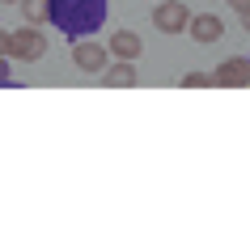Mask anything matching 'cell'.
Returning a JSON list of instances; mask_svg holds the SVG:
<instances>
[{
  "label": "cell",
  "instance_id": "obj_1",
  "mask_svg": "<svg viewBox=\"0 0 250 237\" xmlns=\"http://www.w3.org/2000/svg\"><path fill=\"white\" fill-rule=\"evenodd\" d=\"M110 0H51L47 9V26H55L68 42L72 39H89L106 26Z\"/></svg>",
  "mask_w": 250,
  "mask_h": 237
},
{
  "label": "cell",
  "instance_id": "obj_2",
  "mask_svg": "<svg viewBox=\"0 0 250 237\" xmlns=\"http://www.w3.org/2000/svg\"><path fill=\"white\" fill-rule=\"evenodd\" d=\"M47 55V34H42V26H21V30H9V59H17V64H34V59H42Z\"/></svg>",
  "mask_w": 250,
  "mask_h": 237
},
{
  "label": "cell",
  "instance_id": "obj_3",
  "mask_svg": "<svg viewBox=\"0 0 250 237\" xmlns=\"http://www.w3.org/2000/svg\"><path fill=\"white\" fill-rule=\"evenodd\" d=\"M72 64H77L81 72L98 77V72L110 64V51H106L102 42H93V39H72Z\"/></svg>",
  "mask_w": 250,
  "mask_h": 237
},
{
  "label": "cell",
  "instance_id": "obj_4",
  "mask_svg": "<svg viewBox=\"0 0 250 237\" xmlns=\"http://www.w3.org/2000/svg\"><path fill=\"white\" fill-rule=\"evenodd\" d=\"M187 21H191V13H187L183 0H161L157 9H153V26H157L161 34H183Z\"/></svg>",
  "mask_w": 250,
  "mask_h": 237
},
{
  "label": "cell",
  "instance_id": "obj_5",
  "mask_svg": "<svg viewBox=\"0 0 250 237\" xmlns=\"http://www.w3.org/2000/svg\"><path fill=\"white\" fill-rule=\"evenodd\" d=\"M212 85H221V89H242V85H250L246 55H229V59H221L216 72H212Z\"/></svg>",
  "mask_w": 250,
  "mask_h": 237
},
{
  "label": "cell",
  "instance_id": "obj_6",
  "mask_svg": "<svg viewBox=\"0 0 250 237\" xmlns=\"http://www.w3.org/2000/svg\"><path fill=\"white\" fill-rule=\"evenodd\" d=\"M183 34H191V39H195L199 47H208V42H216V39L225 34V21H221L216 13H195L191 21H187V30H183Z\"/></svg>",
  "mask_w": 250,
  "mask_h": 237
},
{
  "label": "cell",
  "instance_id": "obj_7",
  "mask_svg": "<svg viewBox=\"0 0 250 237\" xmlns=\"http://www.w3.org/2000/svg\"><path fill=\"white\" fill-rule=\"evenodd\" d=\"M106 51L115 55V59H140L145 55V39L136 34V30H119V34H110V42H106Z\"/></svg>",
  "mask_w": 250,
  "mask_h": 237
},
{
  "label": "cell",
  "instance_id": "obj_8",
  "mask_svg": "<svg viewBox=\"0 0 250 237\" xmlns=\"http://www.w3.org/2000/svg\"><path fill=\"white\" fill-rule=\"evenodd\" d=\"M136 80H140V77H136L132 59H115V64L102 68V85H106V89H132Z\"/></svg>",
  "mask_w": 250,
  "mask_h": 237
},
{
  "label": "cell",
  "instance_id": "obj_9",
  "mask_svg": "<svg viewBox=\"0 0 250 237\" xmlns=\"http://www.w3.org/2000/svg\"><path fill=\"white\" fill-rule=\"evenodd\" d=\"M21 4V17H26L30 26H47V9H51V0H17Z\"/></svg>",
  "mask_w": 250,
  "mask_h": 237
},
{
  "label": "cell",
  "instance_id": "obj_10",
  "mask_svg": "<svg viewBox=\"0 0 250 237\" xmlns=\"http://www.w3.org/2000/svg\"><path fill=\"white\" fill-rule=\"evenodd\" d=\"M212 85V72H187L183 77V89H208Z\"/></svg>",
  "mask_w": 250,
  "mask_h": 237
},
{
  "label": "cell",
  "instance_id": "obj_11",
  "mask_svg": "<svg viewBox=\"0 0 250 237\" xmlns=\"http://www.w3.org/2000/svg\"><path fill=\"white\" fill-rule=\"evenodd\" d=\"M13 85V72H9V55H0V89Z\"/></svg>",
  "mask_w": 250,
  "mask_h": 237
},
{
  "label": "cell",
  "instance_id": "obj_12",
  "mask_svg": "<svg viewBox=\"0 0 250 237\" xmlns=\"http://www.w3.org/2000/svg\"><path fill=\"white\" fill-rule=\"evenodd\" d=\"M229 9H233V13L242 17V13H250V0H229Z\"/></svg>",
  "mask_w": 250,
  "mask_h": 237
},
{
  "label": "cell",
  "instance_id": "obj_13",
  "mask_svg": "<svg viewBox=\"0 0 250 237\" xmlns=\"http://www.w3.org/2000/svg\"><path fill=\"white\" fill-rule=\"evenodd\" d=\"M0 55H9V30H0Z\"/></svg>",
  "mask_w": 250,
  "mask_h": 237
},
{
  "label": "cell",
  "instance_id": "obj_14",
  "mask_svg": "<svg viewBox=\"0 0 250 237\" xmlns=\"http://www.w3.org/2000/svg\"><path fill=\"white\" fill-rule=\"evenodd\" d=\"M242 26H246V30H250V13H242Z\"/></svg>",
  "mask_w": 250,
  "mask_h": 237
},
{
  "label": "cell",
  "instance_id": "obj_15",
  "mask_svg": "<svg viewBox=\"0 0 250 237\" xmlns=\"http://www.w3.org/2000/svg\"><path fill=\"white\" fill-rule=\"evenodd\" d=\"M0 4H17V0H0Z\"/></svg>",
  "mask_w": 250,
  "mask_h": 237
},
{
  "label": "cell",
  "instance_id": "obj_16",
  "mask_svg": "<svg viewBox=\"0 0 250 237\" xmlns=\"http://www.w3.org/2000/svg\"><path fill=\"white\" fill-rule=\"evenodd\" d=\"M246 64H250V55H246Z\"/></svg>",
  "mask_w": 250,
  "mask_h": 237
}]
</instances>
